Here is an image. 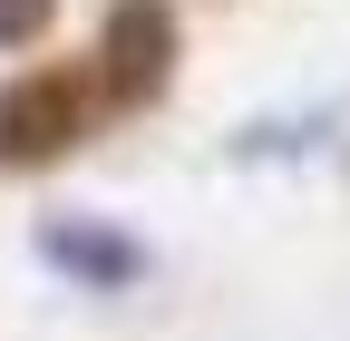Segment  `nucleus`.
<instances>
[{
	"label": "nucleus",
	"instance_id": "f03ea898",
	"mask_svg": "<svg viewBox=\"0 0 350 341\" xmlns=\"http://www.w3.org/2000/svg\"><path fill=\"white\" fill-rule=\"evenodd\" d=\"M175 78V10L165 0H117L98 29V98L107 108H146Z\"/></svg>",
	"mask_w": 350,
	"mask_h": 341
},
{
	"label": "nucleus",
	"instance_id": "7ed1b4c3",
	"mask_svg": "<svg viewBox=\"0 0 350 341\" xmlns=\"http://www.w3.org/2000/svg\"><path fill=\"white\" fill-rule=\"evenodd\" d=\"M39 253H49V264H68L78 283H98V292L137 283V264H146L126 234H98V225H49V234H39Z\"/></svg>",
	"mask_w": 350,
	"mask_h": 341
},
{
	"label": "nucleus",
	"instance_id": "20e7f679",
	"mask_svg": "<svg viewBox=\"0 0 350 341\" xmlns=\"http://www.w3.org/2000/svg\"><path fill=\"white\" fill-rule=\"evenodd\" d=\"M49 10L59 0H0V49H29V39L49 29Z\"/></svg>",
	"mask_w": 350,
	"mask_h": 341
},
{
	"label": "nucleus",
	"instance_id": "f257e3e1",
	"mask_svg": "<svg viewBox=\"0 0 350 341\" xmlns=\"http://www.w3.org/2000/svg\"><path fill=\"white\" fill-rule=\"evenodd\" d=\"M88 117H98V78L88 68H29L0 88V176H29V166H59Z\"/></svg>",
	"mask_w": 350,
	"mask_h": 341
}]
</instances>
